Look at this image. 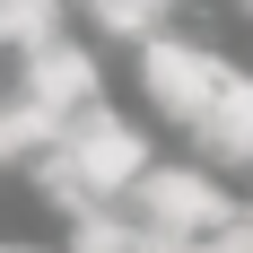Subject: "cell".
<instances>
[{"mask_svg":"<svg viewBox=\"0 0 253 253\" xmlns=\"http://www.w3.org/2000/svg\"><path fill=\"white\" fill-rule=\"evenodd\" d=\"M227 253H253V201L236 210V227H227Z\"/></svg>","mask_w":253,"mask_h":253,"instance_id":"cell-12","label":"cell"},{"mask_svg":"<svg viewBox=\"0 0 253 253\" xmlns=\"http://www.w3.org/2000/svg\"><path fill=\"white\" fill-rule=\"evenodd\" d=\"M70 35V0H0V44L9 52H44Z\"/></svg>","mask_w":253,"mask_h":253,"instance_id":"cell-8","label":"cell"},{"mask_svg":"<svg viewBox=\"0 0 253 253\" xmlns=\"http://www.w3.org/2000/svg\"><path fill=\"white\" fill-rule=\"evenodd\" d=\"M0 52H9V44H0Z\"/></svg>","mask_w":253,"mask_h":253,"instance_id":"cell-14","label":"cell"},{"mask_svg":"<svg viewBox=\"0 0 253 253\" xmlns=\"http://www.w3.org/2000/svg\"><path fill=\"white\" fill-rule=\"evenodd\" d=\"M18 87L35 105H52L61 123H79V114L105 105V61H96V44L61 35V44H44V52H18Z\"/></svg>","mask_w":253,"mask_h":253,"instance_id":"cell-4","label":"cell"},{"mask_svg":"<svg viewBox=\"0 0 253 253\" xmlns=\"http://www.w3.org/2000/svg\"><path fill=\"white\" fill-rule=\"evenodd\" d=\"M61 140H70V157L96 175V192H105V201H131V192H140V175L157 166V157H149V131L131 123V114H114V105L79 114Z\"/></svg>","mask_w":253,"mask_h":253,"instance_id":"cell-3","label":"cell"},{"mask_svg":"<svg viewBox=\"0 0 253 253\" xmlns=\"http://www.w3.org/2000/svg\"><path fill=\"white\" fill-rule=\"evenodd\" d=\"M175 9H183V0H87L96 35H114V44H149V35H166Z\"/></svg>","mask_w":253,"mask_h":253,"instance_id":"cell-9","label":"cell"},{"mask_svg":"<svg viewBox=\"0 0 253 253\" xmlns=\"http://www.w3.org/2000/svg\"><path fill=\"white\" fill-rule=\"evenodd\" d=\"M70 253H140V218H131L123 201L87 210V218H70Z\"/></svg>","mask_w":253,"mask_h":253,"instance_id":"cell-10","label":"cell"},{"mask_svg":"<svg viewBox=\"0 0 253 253\" xmlns=\"http://www.w3.org/2000/svg\"><path fill=\"white\" fill-rule=\"evenodd\" d=\"M61 131H70V123H61L52 105H35L26 87H18V96H0V166H35Z\"/></svg>","mask_w":253,"mask_h":253,"instance_id":"cell-7","label":"cell"},{"mask_svg":"<svg viewBox=\"0 0 253 253\" xmlns=\"http://www.w3.org/2000/svg\"><path fill=\"white\" fill-rule=\"evenodd\" d=\"M0 253H44V245H0Z\"/></svg>","mask_w":253,"mask_h":253,"instance_id":"cell-13","label":"cell"},{"mask_svg":"<svg viewBox=\"0 0 253 253\" xmlns=\"http://www.w3.org/2000/svg\"><path fill=\"white\" fill-rule=\"evenodd\" d=\"M140 253H227V236H166V227H140Z\"/></svg>","mask_w":253,"mask_h":253,"instance_id":"cell-11","label":"cell"},{"mask_svg":"<svg viewBox=\"0 0 253 253\" xmlns=\"http://www.w3.org/2000/svg\"><path fill=\"white\" fill-rule=\"evenodd\" d=\"M26 183H35V201H44L52 218H87V210H114V201L96 192V175L70 157V140H52V149L26 166Z\"/></svg>","mask_w":253,"mask_h":253,"instance_id":"cell-6","label":"cell"},{"mask_svg":"<svg viewBox=\"0 0 253 253\" xmlns=\"http://www.w3.org/2000/svg\"><path fill=\"white\" fill-rule=\"evenodd\" d=\"M227 79H236V61L218 44H201V35H149L140 44V96H149L157 123H175V131H201L210 105L227 96Z\"/></svg>","mask_w":253,"mask_h":253,"instance_id":"cell-1","label":"cell"},{"mask_svg":"<svg viewBox=\"0 0 253 253\" xmlns=\"http://www.w3.org/2000/svg\"><path fill=\"white\" fill-rule=\"evenodd\" d=\"M192 140H201V166H253V70L227 79V96L210 105V123Z\"/></svg>","mask_w":253,"mask_h":253,"instance_id":"cell-5","label":"cell"},{"mask_svg":"<svg viewBox=\"0 0 253 253\" xmlns=\"http://www.w3.org/2000/svg\"><path fill=\"white\" fill-rule=\"evenodd\" d=\"M123 210L140 218V227H166V236H227L245 201L218 183V166H183L175 157V166H149Z\"/></svg>","mask_w":253,"mask_h":253,"instance_id":"cell-2","label":"cell"}]
</instances>
